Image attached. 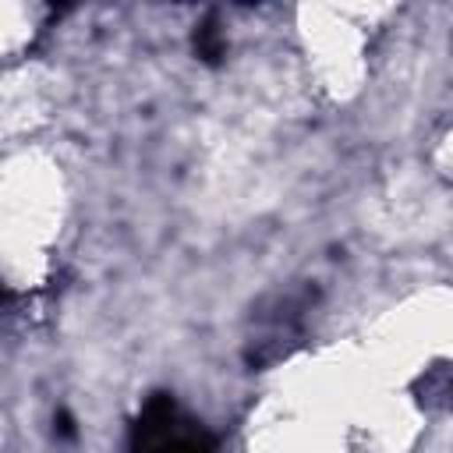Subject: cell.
Here are the masks:
<instances>
[{"label":"cell","mask_w":453,"mask_h":453,"mask_svg":"<svg viewBox=\"0 0 453 453\" xmlns=\"http://www.w3.org/2000/svg\"><path fill=\"white\" fill-rule=\"evenodd\" d=\"M131 453H212V439L177 414L173 396L156 393L134 421Z\"/></svg>","instance_id":"cell-1"},{"label":"cell","mask_w":453,"mask_h":453,"mask_svg":"<svg viewBox=\"0 0 453 453\" xmlns=\"http://www.w3.org/2000/svg\"><path fill=\"white\" fill-rule=\"evenodd\" d=\"M57 421H60V425H57V428H60V435H67V439H71V435H74V421H71L67 414H60Z\"/></svg>","instance_id":"cell-4"},{"label":"cell","mask_w":453,"mask_h":453,"mask_svg":"<svg viewBox=\"0 0 453 453\" xmlns=\"http://www.w3.org/2000/svg\"><path fill=\"white\" fill-rule=\"evenodd\" d=\"M195 53H198V60H205V64H219V57L226 53V39H223V32H219V25H216V14H209V18L195 28Z\"/></svg>","instance_id":"cell-3"},{"label":"cell","mask_w":453,"mask_h":453,"mask_svg":"<svg viewBox=\"0 0 453 453\" xmlns=\"http://www.w3.org/2000/svg\"><path fill=\"white\" fill-rule=\"evenodd\" d=\"M418 400L425 403V407H453V368H432L428 375H421L418 379Z\"/></svg>","instance_id":"cell-2"}]
</instances>
